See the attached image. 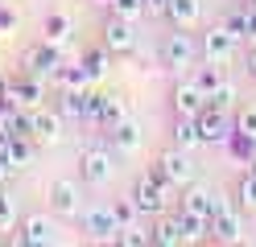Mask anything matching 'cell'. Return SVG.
I'll return each instance as SVG.
<instances>
[{
    "label": "cell",
    "mask_w": 256,
    "mask_h": 247,
    "mask_svg": "<svg viewBox=\"0 0 256 247\" xmlns=\"http://www.w3.org/2000/svg\"><path fill=\"white\" fill-rule=\"evenodd\" d=\"M50 206L58 214H78V186L74 181H54L50 186Z\"/></svg>",
    "instance_id": "obj_20"
},
{
    "label": "cell",
    "mask_w": 256,
    "mask_h": 247,
    "mask_svg": "<svg viewBox=\"0 0 256 247\" xmlns=\"http://www.w3.org/2000/svg\"><path fill=\"white\" fill-rule=\"evenodd\" d=\"M58 136H62V111L34 107V140L38 144H54Z\"/></svg>",
    "instance_id": "obj_18"
},
{
    "label": "cell",
    "mask_w": 256,
    "mask_h": 247,
    "mask_svg": "<svg viewBox=\"0 0 256 247\" xmlns=\"http://www.w3.org/2000/svg\"><path fill=\"white\" fill-rule=\"evenodd\" d=\"M83 231L91 239H116V214H112V206L83 210Z\"/></svg>",
    "instance_id": "obj_14"
},
{
    "label": "cell",
    "mask_w": 256,
    "mask_h": 247,
    "mask_svg": "<svg viewBox=\"0 0 256 247\" xmlns=\"http://www.w3.org/2000/svg\"><path fill=\"white\" fill-rule=\"evenodd\" d=\"M198 136H202V144H228L232 136H236V120H232V111L228 107H215V103H206L198 115Z\"/></svg>",
    "instance_id": "obj_3"
},
{
    "label": "cell",
    "mask_w": 256,
    "mask_h": 247,
    "mask_svg": "<svg viewBox=\"0 0 256 247\" xmlns=\"http://www.w3.org/2000/svg\"><path fill=\"white\" fill-rule=\"evenodd\" d=\"M54 82H58V87L62 91H78V87H91V74H87V66L83 62H62L58 66V74H54Z\"/></svg>",
    "instance_id": "obj_19"
},
{
    "label": "cell",
    "mask_w": 256,
    "mask_h": 247,
    "mask_svg": "<svg viewBox=\"0 0 256 247\" xmlns=\"http://www.w3.org/2000/svg\"><path fill=\"white\" fill-rule=\"evenodd\" d=\"M228 148H232V153L244 161V165H252V169H256V136H244V132H236V136L228 140Z\"/></svg>",
    "instance_id": "obj_30"
},
{
    "label": "cell",
    "mask_w": 256,
    "mask_h": 247,
    "mask_svg": "<svg viewBox=\"0 0 256 247\" xmlns=\"http://www.w3.org/2000/svg\"><path fill=\"white\" fill-rule=\"evenodd\" d=\"M166 16L178 29H190V25H198V16H202V0H170Z\"/></svg>",
    "instance_id": "obj_21"
},
{
    "label": "cell",
    "mask_w": 256,
    "mask_h": 247,
    "mask_svg": "<svg viewBox=\"0 0 256 247\" xmlns=\"http://www.w3.org/2000/svg\"><path fill=\"white\" fill-rule=\"evenodd\" d=\"M42 29H46V41H58V45H62V41L70 37L74 21H70L66 12H50V16H46V25H42Z\"/></svg>",
    "instance_id": "obj_25"
},
{
    "label": "cell",
    "mask_w": 256,
    "mask_h": 247,
    "mask_svg": "<svg viewBox=\"0 0 256 247\" xmlns=\"http://www.w3.org/2000/svg\"><path fill=\"white\" fill-rule=\"evenodd\" d=\"M240 206H244V210H256V169L240 181Z\"/></svg>",
    "instance_id": "obj_34"
},
{
    "label": "cell",
    "mask_w": 256,
    "mask_h": 247,
    "mask_svg": "<svg viewBox=\"0 0 256 247\" xmlns=\"http://www.w3.org/2000/svg\"><path fill=\"white\" fill-rule=\"evenodd\" d=\"M112 12L128 16V21H140L145 16V0H112Z\"/></svg>",
    "instance_id": "obj_33"
},
{
    "label": "cell",
    "mask_w": 256,
    "mask_h": 247,
    "mask_svg": "<svg viewBox=\"0 0 256 247\" xmlns=\"http://www.w3.org/2000/svg\"><path fill=\"white\" fill-rule=\"evenodd\" d=\"M198 54L206 62H219V66H228L236 54H240V37L232 29H223V25H211L202 33V41H198Z\"/></svg>",
    "instance_id": "obj_5"
},
{
    "label": "cell",
    "mask_w": 256,
    "mask_h": 247,
    "mask_svg": "<svg viewBox=\"0 0 256 247\" xmlns=\"http://www.w3.org/2000/svg\"><path fill=\"white\" fill-rule=\"evenodd\" d=\"M8 140H12V132H8L4 124H0V153H4V148H8Z\"/></svg>",
    "instance_id": "obj_41"
},
{
    "label": "cell",
    "mask_w": 256,
    "mask_h": 247,
    "mask_svg": "<svg viewBox=\"0 0 256 247\" xmlns=\"http://www.w3.org/2000/svg\"><path fill=\"white\" fill-rule=\"evenodd\" d=\"M219 25H223V29H232L236 37L244 41V37H248V12H244V4H240V8H228V12H223V21H219Z\"/></svg>",
    "instance_id": "obj_31"
},
{
    "label": "cell",
    "mask_w": 256,
    "mask_h": 247,
    "mask_svg": "<svg viewBox=\"0 0 256 247\" xmlns=\"http://www.w3.org/2000/svg\"><path fill=\"white\" fill-rule=\"evenodd\" d=\"M8 157H12V165H34V157H38V140L34 136H12L8 140Z\"/></svg>",
    "instance_id": "obj_24"
},
{
    "label": "cell",
    "mask_w": 256,
    "mask_h": 247,
    "mask_svg": "<svg viewBox=\"0 0 256 247\" xmlns=\"http://www.w3.org/2000/svg\"><path fill=\"white\" fill-rule=\"evenodd\" d=\"M12 169H17V165H12V157H8V148H4V153H0V181H4Z\"/></svg>",
    "instance_id": "obj_39"
},
{
    "label": "cell",
    "mask_w": 256,
    "mask_h": 247,
    "mask_svg": "<svg viewBox=\"0 0 256 247\" xmlns=\"http://www.w3.org/2000/svg\"><path fill=\"white\" fill-rule=\"evenodd\" d=\"M236 132H244V136H256V107H244L236 115Z\"/></svg>",
    "instance_id": "obj_36"
},
{
    "label": "cell",
    "mask_w": 256,
    "mask_h": 247,
    "mask_svg": "<svg viewBox=\"0 0 256 247\" xmlns=\"http://www.w3.org/2000/svg\"><path fill=\"white\" fill-rule=\"evenodd\" d=\"M0 194H4V190H0Z\"/></svg>",
    "instance_id": "obj_46"
},
{
    "label": "cell",
    "mask_w": 256,
    "mask_h": 247,
    "mask_svg": "<svg viewBox=\"0 0 256 247\" xmlns=\"http://www.w3.org/2000/svg\"><path fill=\"white\" fill-rule=\"evenodd\" d=\"M153 243H162V247H178V243H186L178 214H174V219H162V223L153 227Z\"/></svg>",
    "instance_id": "obj_23"
},
{
    "label": "cell",
    "mask_w": 256,
    "mask_h": 247,
    "mask_svg": "<svg viewBox=\"0 0 256 247\" xmlns=\"http://www.w3.org/2000/svg\"><path fill=\"white\" fill-rule=\"evenodd\" d=\"M116 243H128V247H149L153 243V231H145L140 223H128L116 231Z\"/></svg>",
    "instance_id": "obj_29"
},
{
    "label": "cell",
    "mask_w": 256,
    "mask_h": 247,
    "mask_svg": "<svg viewBox=\"0 0 256 247\" xmlns=\"http://www.w3.org/2000/svg\"><path fill=\"white\" fill-rule=\"evenodd\" d=\"M17 29V12L8 8V0H0V33H12Z\"/></svg>",
    "instance_id": "obj_37"
},
{
    "label": "cell",
    "mask_w": 256,
    "mask_h": 247,
    "mask_svg": "<svg viewBox=\"0 0 256 247\" xmlns=\"http://www.w3.org/2000/svg\"><path fill=\"white\" fill-rule=\"evenodd\" d=\"M112 165H116V153H112L108 144H91V148H83V157H78V173H83L87 186H104L112 177Z\"/></svg>",
    "instance_id": "obj_6"
},
{
    "label": "cell",
    "mask_w": 256,
    "mask_h": 247,
    "mask_svg": "<svg viewBox=\"0 0 256 247\" xmlns=\"http://www.w3.org/2000/svg\"><path fill=\"white\" fill-rule=\"evenodd\" d=\"M12 243H29V247H50L58 243V227L46 219V214H34V219H25L21 231L12 235Z\"/></svg>",
    "instance_id": "obj_11"
},
{
    "label": "cell",
    "mask_w": 256,
    "mask_h": 247,
    "mask_svg": "<svg viewBox=\"0 0 256 247\" xmlns=\"http://www.w3.org/2000/svg\"><path fill=\"white\" fill-rule=\"evenodd\" d=\"M95 103H100V95H95L91 87H78V91H62L58 95L62 120H74V124H91L95 120Z\"/></svg>",
    "instance_id": "obj_8"
},
{
    "label": "cell",
    "mask_w": 256,
    "mask_h": 247,
    "mask_svg": "<svg viewBox=\"0 0 256 247\" xmlns=\"http://www.w3.org/2000/svg\"><path fill=\"white\" fill-rule=\"evenodd\" d=\"M153 173L166 181V186H174V190H182V186H190V177H194V161H190V153L186 148H166L162 157L153 161Z\"/></svg>",
    "instance_id": "obj_2"
},
{
    "label": "cell",
    "mask_w": 256,
    "mask_h": 247,
    "mask_svg": "<svg viewBox=\"0 0 256 247\" xmlns=\"http://www.w3.org/2000/svg\"><path fill=\"white\" fill-rule=\"evenodd\" d=\"M112 153L116 157H136L140 153V124L136 120H120L112 128Z\"/></svg>",
    "instance_id": "obj_13"
},
{
    "label": "cell",
    "mask_w": 256,
    "mask_h": 247,
    "mask_svg": "<svg viewBox=\"0 0 256 247\" xmlns=\"http://www.w3.org/2000/svg\"><path fill=\"white\" fill-rule=\"evenodd\" d=\"M174 186H166L157 173H140L136 186H132V202L140 206V214H166V206L174 202Z\"/></svg>",
    "instance_id": "obj_1"
},
{
    "label": "cell",
    "mask_w": 256,
    "mask_h": 247,
    "mask_svg": "<svg viewBox=\"0 0 256 247\" xmlns=\"http://www.w3.org/2000/svg\"><path fill=\"white\" fill-rule=\"evenodd\" d=\"M202 107H206V95L198 91L194 78H186V82L174 87V111H178V115H198Z\"/></svg>",
    "instance_id": "obj_15"
},
{
    "label": "cell",
    "mask_w": 256,
    "mask_h": 247,
    "mask_svg": "<svg viewBox=\"0 0 256 247\" xmlns=\"http://www.w3.org/2000/svg\"><path fill=\"white\" fill-rule=\"evenodd\" d=\"M244 4H256V0H244Z\"/></svg>",
    "instance_id": "obj_45"
},
{
    "label": "cell",
    "mask_w": 256,
    "mask_h": 247,
    "mask_svg": "<svg viewBox=\"0 0 256 247\" xmlns=\"http://www.w3.org/2000/svg\"><path fill=\"white\" fill-rule=\"evenodd\" d=\"M206 235H211L215 243H240V239H244V219H240V210L219 198L215 214L206 219Z\"/></svg>",
    "instance_id": "obj_4"
},
{
    "label": "cell",
    "mask_w": 256,
    "mask_h": 247,
    "mask_svg": "<svg viewBox=\"0 0 256 247\" xmlns=\"http://www.w3.org/2000/svg\"><path fill=\"white\" fill-rule=\"evenodd\" d=\"M215 206H219V198H215L211 190H202V186H186V190H182V210H186V214L211 219V214H215Z\"/></svg>",
    "instance_id": "obj_17"
},
{
    "label": "cell",
    "mask_w": 256,
    "mask_h": 247,
    "mask_svg": "<svg viewBox=\"0 0 256 247\" xmlns=\"http://www.w3.org/2000/svg\"><path fill=\"white\" fill-rule=\"evenodd\" d=\"M248 70L256 74V49H252V54H248Z\"/></svg>",
    "instance_id": "obj_42"
},
{
    "label": "cell",
    "mask_w": 256,
    "mask_h": 247,
    "mask_svg": "<svg viewBox=\"0 0 256 247\" xmlns=\"http://www.w3.org/2000/svg\"><path fill=\"white\" fill-rule=\"evenodd\" d=\"M120 120H128L124 99H120V95H100V103H95V120H91V124H100L104 132H112Z\"/></svg>",
    "instance_id": "obj_16"
},
{
    "label": "cell",
    "mask_w": 256,
    "mask_h": 247,
    "mask_svg": "<svg viewBox=\"0 0 256 247\" xmlns=\"http://www.w3.org/2000/svg\"><path fill=\"white\" fill-rule=\"evenodd\" d=\"M4 91H8V82H4V78H0V95H4Z\"/></svg>",
    "instance_id": "obj_43"
},
{
    "label": "cell",
    "mask_w": 256,
    "mask_h": 247,
    "mask_svg": "<svg viewBox=\"0 0 256 247\" xmlns=\"http://www.w3.org/2000/svg\"><path fill=\"white\" fill-rule=\"evenodd\" d=\"M8 99L17 107H42V99H46V78H38L34 70H25L8 82Z\"/></svg>",
    "instance_id": "obj_10"
},
{
    "label": "cell",
    "mask_w": 256,
    "mask_h": 247,
    "mask_svg": "<svg viewBox=\"0 0 256 247\" xmlns=\"http://www.w3.org/2000/svg\"><path fill=\"white\" fill-rule=\"evenodd\" d=\"M104 45L112 49V54H132V49H136L132 21H128V16H116V12H112V21L104 25Z\"/></svg>",
    "instance_id": "obj_12"
},
{
    "label": "cell",
    "mask_w": 256,
    "mask_h": 247,
    "mask_svg": "<svg viewBox=\"0 0 256 247\" xmlns=\"http://www.w3.org/2000/svg\"><path fill=\"white\" fill-rule=\"evenodd\" d=\"M0 231H17V210L8 194H0Z\"/></svg>",
    "instance_id": "obj_35"
},
{
    "label": "cell",
    "mask_w": 256,
    "mask_h": 247,
    "mask_svg": "<svg viewBox=\"0 0 256 247\" xmlns=\"http://www.w3.org/2000/svg\"><path fill=\"white\" fill-rule=\"evenodd\" d=\"M170 0H145V16H166Z\"/></svg>",
    "instance_id": "obj_38"
},
{
    "label": "cell",
    "mask_w": 256,
    "mask_h": 247,
    "mask_svg": "<svg viewBox=\"0 0 256 247\" xmlns=\"http://www.w3.org/2000/svg\"><path fill=\"white\" fill-rule=\"evenodd\" d=\"M194 58H198V45L190 41V33H186V29L170 33V37L162 41V62L174 66V70H182V66H194Z\"/></svg>",
    "instance_id": "obj_9"
},
{
    "label": "cell",
    "mask_w": 256,
    "mask_h": 247,
    "mask_svg": "<svg viewBox=\"0 0 256 247\" xmlns=\"http://www.w3.org/2000/svg\"><path fill=\"white\" fill-rule=\"evenodd\" d=\"M66 62L62 58V45L58 41H38V45H29V54H25V70H34L38 78H46V82H54V74H58V66Z\"/></svg>",
    "instance_id": "obj_7"
},
{
    "label": "cell",
    "mask_w": 256,
    "mask_h": 247,
    "mask_svg": "<svg viewBox=\"0 0 256 247\" xmlns=\"http://www.w3.org/2000/svg\"><path fill=\"white\" fill-rule=\"evenodd\" d=\"M206 103H215V107H228V111H232V103H236V82H228V78H223L219 87L206 95Z\"/></svg>",
    "instance_id": "obj_32"
},
{
    "label": "cell",
    "mask_w": 256,
    "mask_h": 247,
    "mask_svg": "<svg viewBox=\"0 0 256 247\" xmlns=\"http://www.w3.org/2000/svg\"><path fill=\"white\" fill-rule=\"evenodd\" d=\"M248 12V41H256V4H244Z\"/></svg>",
    "instance_id": "obj_40"
},
{
    "label": "cell",
    "mask_w": 256,
    "mask_h": 247,
    "mask_svg": "<svg viewBox=\"0 0 256 247\" xmlns=\"http://www.w3.org/2000/svg\"><path fill=\"white\" fill-rule=\"evenodd\" d=\"M108 58H112V49H108V45H95V49H87L78 62L87 66V74H91V78H104V74H108Z\"/></svg>",
    "instance_id": "obj_26"
},
{
    "label": "cell",
    "mask_w": 256,
    "mask_h": 247,
    "mask_svg": "<svg viewBox=\"0 0 256 247\" xmlns=\"http://www.w3.org/2000/svg\"><path fill=\"white\" fill-rule=\"evenodd\" d=\"M223 78H228V74H223V66H219V62H206V66H198V70H194V82H198V91H202V95H211Z\"/></svg>",
    "instance_id": "obj_27"
},
{
    "label": "cell",
    "mask_w": 256,
    "mask_h": 247,
    "mask_svg": "<svg viewBox=\"0 0 256 247\" xmlns=\"http://www.w3.org/2000/svg\"><path fill=\"white\" fill-rule=\"evenodd\" d=\"M100 4H112V0H100Z\"/></svg>",
    "instance_id": "obj_44"
},
{
    "label": "cell",
    "mask_w": 256,
    "mask_h": 247,
    "mask_svg": "<svg viewBox=\"0 0 256 247\" xmlns=\"http://www.w3.org/2000/svg\"><path fill=\"white\" fill-rule=\"evenodd\" d=\"M112 214H116V231L128 227V223H140V206L132 202V194H128V198H116V202H112Z\"/></svg>",
    "instance_id": "obj_28"
},
{
    "label": "cell",
    "mask_w": 256,
    "mask_h": 247,
    "mask_svg": "<svg viewBox=\"0 0 256 247\" xmlns=\"http://www.w3.org/2000/svg\"><path fill=\"white\" fill-rule=\"evenodd\" d=\"M170 140L178 144V148H194V144H202V136H198V120L194 115H178V120H174V132H170Z\"/></svg>",
    "instance_id": "obj_22"
}]
</instances>
